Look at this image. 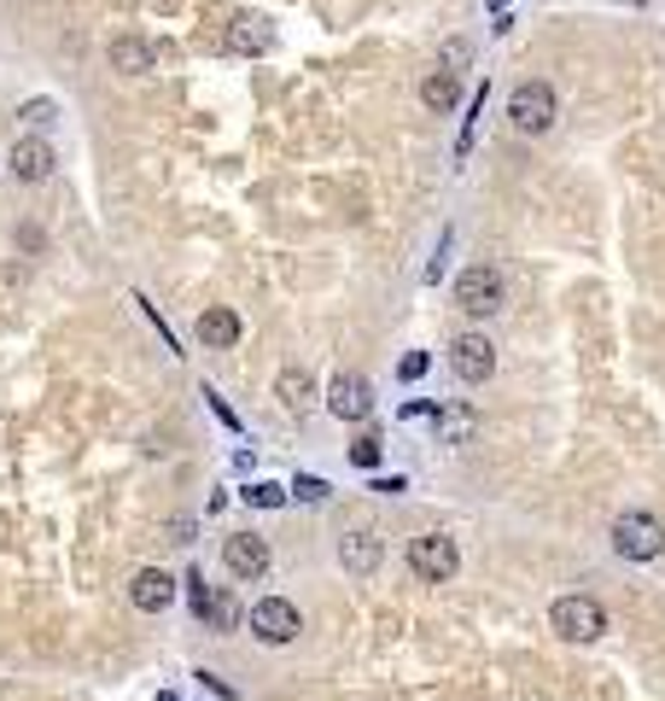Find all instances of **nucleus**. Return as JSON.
<instances>
[{"mask_svg":"<svg viewBox=\"0 0 665 701\" xmlns=\"http://www.w3.org/2000/svg\"><path fill=\"white\" fill-rule=\"evenodd\" d=\"M397 374H403V380H421V374H426V351H409L403 363H397Z\"/></svg>","mask_w":665,"mask_h":701,"instance_id":"393cba45","label":"nucleus"},{"mask_svg":"<svg viewBox=\"0 0 665 701\" xmlns=\"http://www.w3.org/2000/svg\"><path fill=\"white\" fill-rule=\"evenodd\" d=\"M421 106L426 111H439V118H450L455 106H462V88H455V71H432L421 82Z\"/></svg>","mask_w":665,"mask_h":701,"instance_id":"dca6fc26","label":"nucleus"},{"mask_svg":"<svg viewBox=\"0 0 665 701\" xmlns=\"http://www.w3.org/2000/svg\"><path fill=\"white\" fill-rule=\"evenodd\" d=\"M199 346H211V351L240 346V316L234 310H204L199 316Z\"/></svg>","mask_w":665,"mask_h":701,"instance_id":"4468645a","label":"nucleus"},{"mask_svg":"<svg viewBox=\"0 0 665 701\" xmlns=\"http://www.w3.org/2000/svg\"><path fill=\"white\" fill-rule=\"evenodd\" d=\"M222 48H228V53H251V59H258V53L274 48V30L263 24L258 12H240L234 24H228V36H222Z\"/></svg>","mask_w":665,"mask_h":701,"instance_id":"f8f14e48","label":"nucleus"},{"mask_svg":"<svg viewBox=\"0 0 665 701\" xmlns=\"http://www.w3.org/2000/svg\"><path fill=\"white\" fill-rule=\"evenodd\" d=\"M450 363H455V374H462L467 387H478V380L496 374V346L485 333H455L450 339Z\"/></svg>","mask_w":665,"mask_h":701,"instance_id":"0eeeda50","label":"nucleus"},{"mask_svg":"<svg viewBox=\"0 0 665 701\" xmlns=\"http://www.w3.org/2000/svg\"><path fill=\"white\" fill-rule=\"evenodd\" d=\"M555 88H548V82H520L514 88V100H508V118H514V129L520 134H548V129H555Z\"/></svg>","mask_w":665,"mask_h":701,"instance_id":"f257e3e1","label":"nucleus"},{"mask_svg":"<svg viewBox=\"0 0 665 701\" xmlns=\"http://www.w3.org/2000/svg\"><path fill=\"white\" fill-rule=\"evenodd\" d=\"M129 602L141 608V614H164V608L175 602V579L164 568H141L134 584H129Z\"/></svg>","mask_w":665,"mask_h":701,"instance_id":"9d476101","label":"nucleus"},{"mask_svg":"<svg viewBox=\"0 0 665 701\" xmlns=\"http://www.w3.org/2000/svg\"><path fill=\"white\" fill-rule=\"evenodd\" d=\"M199 684H204V690H211V695H222V701H234V690H228V684H222V678H216V672H199Z\"/></svg>","mask_w":665,"mask_h":701,"instance_id":"bb28decb","label":"nucleus"},{"mask_svg":"<svg viewBox=\"0 0 665 701\" xmlns=\"http://www.w3.org/2000/svg\"><path fill=\"white\" fill-rule=\"evenodd\" d=\"M380 450H385V444H380L374 433H362V439L351 444V468H362V473H374V468H380Z\"/></svg>","mask_w":665,"mask_h":701,"instance_id":"412c9836","label":"nucleus"},{"mask_svg":"<svg viewBox=\"0 0 665 701\" xmlns=\"http://www.w3.org/2000/svg\"><path fill=\"white\" fill-rule=\"evenodd\" d=\"M374 491H380V497H403V491H409V480H397V473H380Z\"/></svg>","mask_w":665,"mask_h":701,"instance_id":"a878e982","label":"nucleus"},{"mask_svg":"<svg viewBox=\"0 0 665 701\" xmlns=\"http://www.w3.org/2000/svg\"><path fill=\"white\" fill-rule=\"evenodd\" d=\"M339 568L356 573V579H369L380 568V538L374 532H345V538H339Z\"/></svg>","mask_w":665,"mask_h":701,"instance_id":"ddd939ff","label":"nucleus"},{"mask_svg":"<svg viewBox=\"0 0 665 701\" xmlns=\"http://www.w3.org/2000/svg\"><path fill=\"white\" fill-rule=\"evenodd\" d=\"M193 584V608H199V620L204 625H216V631H228V625H234L240 620V608H234V597H211V591H204V584L199 579H188Z\"/></svg>","mask_w":665,"mask_h":701,"instance_id":"a211bd4d","label":"nucleus"},{"mask_svg":"<svg viewBox=\"0 0 665 701\" xmlns=\"http://www.w3.org/2000/svg\"><path fill=\"white\" fill-rule=\"evenodd\" d=\"M455 310H467V316H496L502 310V276L491 263H473L455 276Z\"/></svg>","mask_w":665,"mask_h":701,"instance_id":"39448f33","label":"nucleus"},{"mask_svg":"<svg viewBox=\"0 0 665 701\" xmlns=\"http://www.w3.org/2000/svg\"><path fill=\"white\" fill-rule=\"evenodd\" d=\"M274 392H281V403H286L292 415H310V403H315V380H310L304 369H281Z\"/></svg>","mask_w":665,"mask_h":701,"instance_id":"f3484780","label":"nucleus"},{"mask_svg":"<svg viewBox=\"0 0 665 701\" xmlns=\"http://www.w3.org/2000/svg\"><path fill=\"white\" fill-rule=\"evenodd\" d=\"M613 550L625 555V561H654L665 550V527H659L654 514H636L631 509V514L613 520Z\"/></svg>","mask_w":665,"mask_h":701,"instance_id":"f03ea898","label":"nucleus"},{"mask_svg":"<svg viewBox=\"0 0 665 701\" xmlns=\"http://www.w3.org/2000/svg\"><path fill=\"white\" fill-rule=\"evenodd\" d=\"M204 403H211V415H216L222 427H234V433H240V415H234V410H228V403L216 398V387H204Z\"/></svg>","mask_w":665,"mask_h":701,"instance_id":"b1692460","label":"nucleus"},{"mask_svg":"<svg viewBox=\"0 0 665 701\" xmlns=\"http://www.w3.org/2000/svg\"><path fill=\"white\" fill-rule=\"evenodd\" d=\"M328 410L339 415V421H362L374 410V387L362 374H339L333 380V392H328Z\"/></svg>","mask_w":665,"mask_h":701,"instance_id":"1a4fd4ad","label":"nucleus"},{"mask_svg":"<svg viewBox=\"0 0 665 701\" xmlns=\"http://www.w3.org/2000/svg\"><path fill=\"white\" fill-rule=\"evenodd\" d=\"M496 7H508V0H491V12H496Z\"/></svg>","mask_w":665,"mask_h":701,"instance_id":"c756f323","label":"nucleus"},{"mask_svg":"<svg viewBox=\"0 0 665 701\" xmlns=\"http://www.w3.org/2000/svg\"><path fill=\"white\" fill-rule=\"evenodd\" d=\"M53 164H59V158H53V147L41 141V134H24V141L12 147V176H18V182H48Z\"/></svg>","mask_w":665,"mask_h":701,"instance_id":"9b49d317","label":"nucleus"},{"mask_svg":"<svg viewBox=\"0 0 665 701\" xmlns=\"http://www.w3.org/2000/svg\"><path fill=\"white\" fill-rule=\"evenodd\" d=\"M245 625H251V638H258V643H274V649H281V643H292L298 631H304V614H298L292 602H281V597H263V602L245 614Z\"/></svg>","mask_w":665,"mask_h":701,"instance_id":"423d86ee","label":"nucleus"},{"mask_svg":"<svg viewBox=\"0 0 665 701\" xmlns=\"http://www.w3.org/2000/svg\"><path fill=\"white\" fill-rule=\"evenodd\" d=\"M292 491H281V485H269V480H258V485H245V503L251 509H281Z\"/></svg>","mask_w":665,"mask_h":701,"instance_id":"4be33fe9","label":"nucleus"},{"mask_svg":"<svg viewBox=\"0 0 665 701\" xmlns=\"http://www.w3.org/2000/svg\"><path fill=\"white\" fill-rule=\"evenodd\" d=\"M222 561H228V573L234 579H263L269 573V544L263 538H251V532H234L222 544Z\"/></svg>","mask_w":665,"mask_h":701,"instance_id":"6e6552de","label":"nucleus"},{"mask_svg":"<svg viewBox=\"0 0 665 701\" xmlns=\"http://www.w3.org/2000/svg\"><path fill=\"white\" fill-rule=\"evenodd\" d=\"M439 433H444L450 444H467V439H473V415H467V410H439Z\"/></svg>","mask_w":665,"mask_h":701,"instance_id":"6ab92c4d","label":"nucleus"},{"mask_svg":"<svg viewBox=\"0 0 665 701\" xmlns=\"http://www.w3.org/2000/svg\"><path fill=\"white\" fill-rule=\"evenodd\" d=\"M548 620H555V631H561L566 643H595L607 631V608L595 602V597H561Z\"/></svg>","mask_w":665,"mask_h":701,"instance_id":"20e7f679","label":"nucleus"},{"mask_svg":"<svg viewBox=\"0 0 665 701\" xmlns=\"http://www.w3.org/2000/svg\"><path fill=\"white\" fill-rule=\"evenodd\" d=\"M18 118L36 123V129H48V123L59 118V106H53V100H24V111H18Z\"/></svg>","mask_w":665,"mask_h":701,"instance_id":"5701e85b","label":"nucleus"},{"mask_svg":"<svg viewBox=\"0 0 665 701\" xmlns=\"http://www.w3.org/2000/svg\"><path fill=\"white\" fill-rule=\"evenodd\" d=\"M409 568L426 584H450L455 568H462V550H455V538H444V532H421L415 544H409Z\"/></svg>","mask_w":665,"mask_h":701,"instance_id":"7ed1b4c3","label":"nucleus"},{"mask_svg":"<svg viewBox=\"0 0 665 701\" xmlns=\"http://www.w3.org/2000/svg\"><path fill=\"white\" fill-rule=\"evenodd\" d=\"M158 701H181V695H170V690H164V695H158Z\"/></svg>","mask_w":665,"mask_h":701,"instance_id":"c85d7f7f","label":"nucleus"},{"mask_svg":"<svg viewBox=\"0 0 665 701\" xmlns=\"http://www.w3.org/2000/svg\"><path fill=\"white\" fill-rule=\"evenodd\" d=\"M292 497H298V503H328L333 485H328V480H315V473H298V480H292Z\"/></svg>","mask_w":665,"mask_h":701,"instance_id":"aec40b11","label":"nucleus"},{"mask_svg":"<svg viewBox=\"0 0 665 701\" xmlns=\"http://www.w3.org/2000/svg\"><path fill=\"white\" fill-rule=\"evenodd\" d=\"M111 71L147 77V71H152V48H147L141 36H118V41H111Z\"/></svg>","mask_w":665,"mask_h":701,"instance_id":"2eb2a0df","label":"nucleus"},{"mask_svg":"<svg viewBox=\"0 0 665 701\" xmlns=\"http://www.w3.org/2000/svg\"><path fill=\"white\" fill-rule=\"evenodd\" d=\"M467 53H473L467 41H455V48H444V71H450V64H467Z\"/></svg>","mask_w":665,"mask_h":701,"instance_id":"cd10ccee","label":"nucleus"}]
</instances>
